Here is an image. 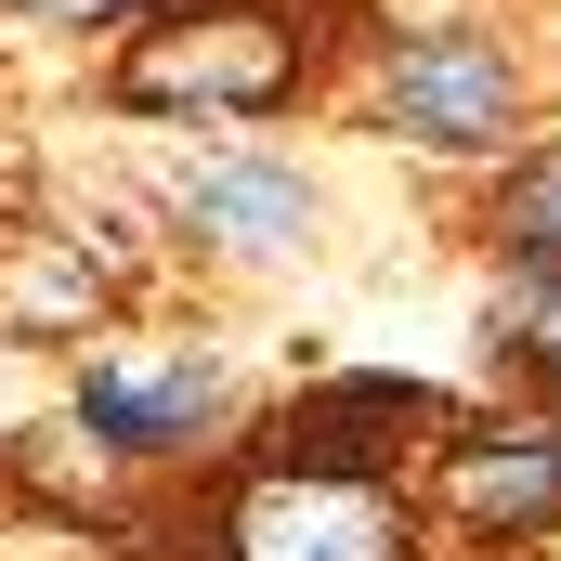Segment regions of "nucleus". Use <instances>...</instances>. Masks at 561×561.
<instances>
[{
    "instance_id": "0eeeda50",
    "label": "nucleus",
    "mask_w": 561,
    "mask_h": 561,
    "mask_svg": "<svg viewBox=\"0 0 561 561\" xmlns=\"http://www.w3.org/2000/svg\"><path fill=\"white\" fill-rule=\"evenodd\" d=\"M183 222H196L209 249L262 262V249H287V236L313 222V183H300V170H275V157H222V170L183 196Z\"/></svg>"
},
{
    "instance_id": "20e7f679",
    "label": "nucleus",
    "mask_w": 561,
    "mask_h": 561,
    "mask_svg": "<svg viewBox=\"0 0 561 561\" xmlns=\"http://www.w3.org/2000/svg\"><path fill=\"white\" fill-rule=\"evenodd\" d=\"M444 405H431L419 379H327V392H300L275 419V457L287 470H327V483H379L392 457H419Z\"/></svg>"
},
{
    "instance_id": "f257e3e1",
    "label": "nucleus",
    "mask_w": 561,
    "mask_h": 561,
    "mask_svg": "<svg viewBox=\"0 0 561 561\" xmlns=\"http://www.w3.org/2000/svg\"><path fill=\"white\" fill-rule=\"evenodd\" d=\"M300 92V39L262 13H183L118 53V105H209V118H262Z\"/></svg>"
},
{
    "instance_id": "1a4fd4ad",
    "label": "nucleus",
    "mask_w": 561,
    "mask_h": 561,
    "mask_svg": "<svg viewBox=\"0 0 561 561\" xmlns=\"http://www.w3.org/2000/svg\"><path fill=\"white\" fill-rule=\"evenodd\" d=\"M496 340H510V353L536 340V366H561V275H523V287H510V300H496Z\"/></svg>"
},
{
    "instance_id": "7ed1b4c3",
    "label": "nucleus",
    "mask_w": 561,
    "mask_h": 561,
    "mask_svg": "<svg viewBox=\"0 0 561 561\" xmlns=\"http://www.w3.org/2000/svg\"><path fill=\"white\" fill-rule=\"evenodd\" d=\"M510 105H523V66H510L496 39H470V26L405 39V53L379 66V118L419 131V144H444V157H483V144L510 131Z\"/></svg>"
},
{
    "instance_id": "423d86ee",
    "label": "nucleus",
    "mask_w": 561,
    "mask_h": 561,
    "mask_svg": "<svg viewBox=\"0 0 561 561\" xmlns=\"http://www.w3.org/2000/svg\"><path fill=\"white\" fill-rule=\"evenodd\" d=\"M444 496L470 510V523H561V419L536 431H470L457 457H444Z\"/></svg>"
},
{
    "instance_id": "6e6552de",
    "label": "nucleus",
    "mask_w": 561,
    "mask_h": 561,
    "mask_svg": "<svg viewBox=\"0 0 561 561\" xmlns=\"http://www.w3.org/2000/svg\"><path fill=\"white\" fill-rule=\"evenodd\" d=\"M496 236H510V262H523V275H561V157H536V170L510 183Z\"/></svg>"
},
{
    "instance_id": "f03ea898",
    "label": "nucleus",
    "mask_w": 561,
    "mask_h": 561,
    "mask_svg": "<svg viewBox=\"0 0 561 561\" xmlns=\"http://www.w3.org/2000/svg\"><path fill=\"white\" fill-rule=\"evenodd\" d=\"M236 561H405V510L379 483H327V470H262L222 523Z\"/></svg>"
},
{
    "instance_id": "39448f33",
    "label": "nucleus",
    "mask_w": 561,
    "mask_h": 561,
    "mask_svg": "<svg viewBox=\"0 0 561 561\" xmlns=\"http://www.w3.org/2000/svg\"><path fill=\"white\" fill-rule=\"evenodd\" d=\"M222 405H236L222 353H92L79 366V419L105 431L118 457H170V444H196Z\"/></svg>"
}]
</instances>
